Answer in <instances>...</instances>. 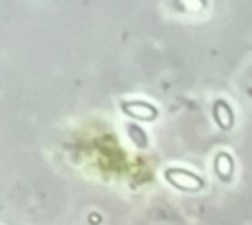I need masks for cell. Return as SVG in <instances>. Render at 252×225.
<instances>
[{"mask_svg": "<svg viewBox=\"0 0 252 225\" xmlns=\"http://www.w3.org/2000/svg\"><path fill=\"white\" fill-rule=\"evenodd\" d=\"M163 178L169 186H173L179 191H199L207 184L203 176H199L193 170H185V168H167L163 172Z\"/></svg>", "mask_w": 252, "mask_h": 225, "instance_id": "cell-1", "label": "cell"}, {"mask_svg": "<svg viewBox=\"0 0 252 225\" xmlns=\"http://www.w3.org/2000/svg\"><path fill=\"white\" fill-rule=\"evenodd\" d=\"M120 111L134 118V120H142V122H152L159 116V111L156 105L148 103V101H142V99H128V101H122L120 103Z\"/></svg>", "mask_w": 252, "mask_h": 225, "instance_id": "cell-2", "label": "cell"}, {"mask_svg": "<svg viewBox=\"0 0 252 225\" xmlns=\"http://www.w3.org/2000/svg\"><path fill=\"white\" fill-rule=\"evenodd\" d=\"M213 118L220 130H230L234 126V111L224 99H217L213 103Z\"/></svg>", "mask_w": 252, "mask_h": 225, "instance_id": "cell-3", "label": "cell"}, {"mask_svg": "<svg viewBox=\"0 0 252 225\" xmlns=\"http://www.w3.org/2000/svg\"><path fill=\"white\" fill-rule=\"evenodd\" d=\"M213 170L220 182H230L234 174V160L228 152H219L213 162Z\"/></svg>", "mask_w": 252, "mask_h": 225, "instance_id": "cell-4", "label": "cell"}, {"mask_svg": "<svg viewBox=\"0 0 252 225\" xmlns=\"http://www.w3.org/2000/svg\"><path fill=\"white\" fill-rule=\"evenodd\" d=\"M126 134H128V138L132 140V144H134L136 148L146 150V148L150 146L148 132H146L140 124H136V122H126Z\"/></svg>", "mask_w": 252, "mask_h": 225, "instance_id": "cell-5", "label": "cell"}, {"mask_svg": "<svg viewBox=\"0 0 252 225\" xmlns=\"http://www.w3.org/2000/svg\"><path fill=\"white\" fill-rule=\"evenodd\" d=\"M89 223H91V225H98V223H100V215L91 213V215H89Z\"/></svg>", "mask_w": 252, "mask_h": 225, "instance_id": "cell-6", "label": "cell"}]
</instances>
